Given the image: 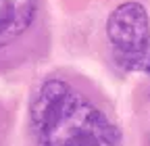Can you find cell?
<instances>
[{
  "label": "cell",
  "mask_w": 150,
  "mask_h": 146,
  "mask_svg": "<svg viewBox=\"0 0 150 146\" xmlns=\"http://www.w3.org/2000/svg\"><path fill=\"white\" fill-rule=\"evenodd\" d=\"M31 130L38 146H119L108 117L61 79H48L33 94Z\"/></svg>",
  "instance_id": "1"
},
{
  "label": "cell",
  "mask_w": 150,
  "mask_h": 146,
  "mask_svg": "<svg viewBox=\"0 0 150 146\" xmlns=\"http://www.w3.org/2000/svg\"><path fill=\"white\" fill-rule=\"evenodd\" d=\"M35 17V0H0V48L27 31Z\"/></svg>",
  "instance_id": "3"
},
{
  "label": "cell",
  "mask_w": 150,
  "mask_h": 146,
  "mask_svg": "<svg viewBox=\"0 0 150 146\" xmlns=\"http://www.w3.org/2000/svg\"><path fill=\"white\" fill-rule=\"evenodd\" d=\"M106 35L117 54H134L146 50L150 42L146 9L140 2H125L117 6L106 21Z\"/></svg>",
  "instance_id": "2"
},
{
  "label": "cell",
  "mask_w": 150,
  "mask_h": 146,
  "mask_svg": "<svg viewBox=\"0 0 150 146\" xmlns=\"http://www.w3.org/2000/svg\"><path fill=\"white\" fill-rule=\"evenodd\" d=\"M117 63L125 71H144V73H150V46L146 50L134 52V54H117Z\"/></svg>",
  "instance_id": "4"
}]
</instances>
